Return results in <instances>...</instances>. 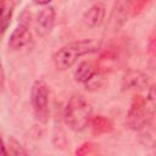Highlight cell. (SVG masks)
<instances>
[{"instance_id":"obj_3","label":"cell","mask_w":156,"mask_h":156,"mask_svg":"<svg viewBox=\"0 0 156 156\" xmlns=\"http://www.w3.org/2000/svg\"><path fill=\"white\" fill-rule=\"evenodd\" d=\"M30 105L35 118L46 123L49 119V88L45 82L35 80L30 89Z\"/></svg>"},{"instance_id":"obj_4","label":"cell","mask_w":156,"mask_h":156,"mask_svg":"<svg viewBox=\"0 0 156 156\" xmlns=\"http://www.w3.org/2000/svg\"><path fill=\"white\" fill-rule=\"evenodd\" d=\"M149 77L136 69H129L122 77V88L124 90H145L149 89Z\"/></svg>"},{"instance_id":"obj_8","label":"cell","mask_w":156,"mask_h":156,"mask_svg":"<svg viewBox=\"0 0 156 156\" xmlns=\"http://www.w3.org/2000/svg\"><path fill=\"white\" fill-rule=\"evenodd\" d=\"M132 6V0H118L111 16V24H113V29H118L127 20L128 11Z\"/></svg>"},{"instance_id":"obj_5","label":"cell","mask_w":156,"mask_h":156,"mask_svg":"<svg viewBox=\"0 0 156 156\" xmlns=\"http://www.w3.org/2000/svg\"><path fill=\"white\" fill-rule=\"evenodd\" d=\"M32 41H33V35H32L30 30L28 29V27L24 24H20L11 33L7 44L11 50L20 51V50H23L27 46H29L32 44Z\"/></svg>"},{"instance_id":"obj_12","label":"cell","mask_w":156,"mask_h":156,"mask_svg":"<svg viewBox=\"0 0 156 156\" xmlns=\"http://www.w3.org/2000/svg\"><path fill=\"white\" fill-rule=\"evenodd\" d=\"M7 154H9V152H7V150H6L5 143H4L2 138L0 136V156H5V155H7Z\"/></svg>"},{"instance_id":"obj_11","label":"cell","mask_w":156,"mask_h":156,"mask_svg":"<svg viewBox=\"0 0 156 156\" xmlns=\"http://www.w3.org/2000/svg\"><path fill=\"white\" fill-rule=\"evenodd\" d=\"M4 84H5V73H4L2 63H1V61H0V90L4 89Z\"/></svg>"},{"instance_id":"obj_10","label":"cell","mask_w":156,"mask_h":156,"mask_svg":"<svg viewBox=\"0 0 156 156\" xmlns=\"http://www.w3.org/2000/svg\"><path fill=\"white\" fill-rule=\"evenodd\" d=\"M11 16V10H9L6 0H0V33L6 28Z\"/></svg>"},{"instance_id":"obj_9","label":"cell","mask_w":156,"mask_h":156,"mask_svg":"<svg viewBox=\"0 0 156 156\" xmlns=\"http://www.w3.org/2000/svg\"><path fill=\"white\" fill-rule=\"evenodd\" d=\"M96 74V67L91 61H82L74 71V79L78 83H88Z\"/></svg>"},{"instance_id":"obj_7","label":"cell","mask_w":156,"mask_h":156,"mask_svg":"<svg viewBox=\"0 0 156 156\" xmlns=\"http://www.w3.org/2000/svg\"><path fill=\"white\" fill-rule=\"evenodd\" d=\"M105 15H106L105 5L102 2H100V1H98L84 12L83 22L89 28H96V27L101 26V23L104 22Z\"/></svg>"},{"instance_id":"obj_14","label":"cell","mask_w":156,"mask_h":156,"mask_svg":"<svg viewBox=\"0 0 156 156\" xmlns=\"http://www.w3.org/2000/svg\"><path fill=\"white\" fill-rule=\"evenodd\" d=\"M94 1H99V0H94Z\"/></svg>"},{"instance_id":"obj_2","label":"cell","mask_w":156,"mask_h":156,"mask_svg":"<svg viewBox=\"0 0 156 156\" xmlns=\"http://www.w3.org/2000/svg\"><path fill=\"white\" fill-rule=\"evenodd\" d=\"M93 116V107L82 96H72L65 107L63 111V119L66 124L74 132L84 130Z\"/></svg>"},{"instance_id":"obj_13","label":"cell","mask_w":156,"mask_h":156,"mask_svg":"<svg viewBox=\"0 0 156 156\" xmlns=\"http://www.w3.org/2000/svg\"><path fill=\"white\" fill-rule=\"evenodd\" d=\"M34 1V4H37V5H48V4H50L52 0H33Z\"/></svg>"},{"instance_id":"obj_6","label":"cell","mask_w":156,"mask_h":156,"mask_svg":"<svg viewBox=\"0 0 156 156\" xmlns=\"http://www.w3.org/2000/svg\"><path fill=\"white\" fill-rule=\"evenodd\" d=\"M55 18H56L55 9L52 6L44 7L37 17L35 29H37L38 35H40V37L48 35L55 26Z\"/></svg>"},{"instance_id":"obj_1","label":"cell","mask_w":156,"mask_h":156,"mask_svg":"<svg viewBox=\"0 0 156 156\" xmlns=\"http://www.w3.org/2000/svg\"><path fill=\"white\" fill-rule=\"evenodd\" d=\"M100 48H101V43L96 39H83V40L72 41L58 49L54 54L52 61L57 69L63 71L72 67L79 57L95 52Z\"/></svg>"}]
</instances>
